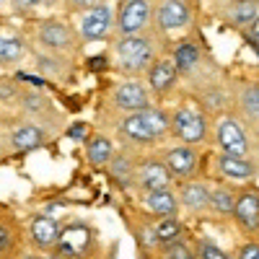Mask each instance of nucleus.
Listing matches in <instances>:
<instances>
[{"label": "nucleus", "instance_id": "nucleus-21", "mask_svg": "<svg viewBox=\"0 0 259 259\" xmlns=\"http://www.w3.org/2000/svg\"><path fill=\"white\" fill-rule=\"evenodd\" d=\"M202 60V50L197 41H192V39H184L179 41V45L174 47V65H177V70L189 75L192 70H197V65Z\"/></svg>", "mask_w": 259, "mask_h": 259}, {"label": "nucleus", "instance_id": "nucleus-43", "mask_svg": "<svg viewBox=\"0 0 259 259\" xmlns=\"http://www.w3.org/2000/svg\"><path fill=\"white\" fill-rule=\"evenodd\" d=\"M41 259H62V256H57V254H47V256H41Z\"/></svg>", "mask_w": 259, "mask_h": 259}, {"label": "nucleus", "instance_id": "nucleus-6", "mask_svg": "<svg viewBox=\"0 0 259 259\" xmlns=\"http://www.w3.org/2000/svg\"><path fill=\"white\" fill-rule=\"evenodd\" d=\"M163 163L168 168V174L174 179L189 182L194 174H197V166H200V156H197V148L192 145H174L163 153Z\"/></svg>", "mask_w": 259, "mask_h": 259}, {"label": "nucleus", "instance_id": "nucleus-44", "mask_svg": "<svg viewBox=\"0 0 259 259\" xmlns=\"http://www.w3.org/2000/svg\"><path fill=\"white\" fill-rule=\"evenodd\" d=\"M21 259H41V256H34V254H26V256H21Z\"/></svg>", "mask_w": 259, "mask_h": 259}, {"label": "nucleus", "instance_id": "nucleus-14", "mask_svg": "<svg viewBox=\"0 0 259 259\" xmlns=\"http://www.w3.org/2000/svg\"><path fill=\"white\" fill-rule=\"evenodd\" d=\"M189 6L184 3V0H163V3L158 6V26L163 31H177V29H184L189 24Z\"/></svg>", "mask_w": 259, "mask_h": 259}, {"label": "nucleus", "instance_id": "nucleus-42", "mask_svg": "<svg viewBox=\"0 0 259 259\" xmlns=\"http://www.w3.org/2000/svg\"><path fill=\"white\" fill-rule=\"evenodd\" d=\"M18 8H34V6H41L45 0H13Z\"/></svg>", "mask_w": 259, "mask_h": 259}, {"label": "nucleus", "instance_id": "nucleus-20", "mask_svg": "<svg viewBox=\"0 0 259 259\" xmlns=\"http://www.w3.org/2000/svg\"><path fill=\"white\" fill-rule=\"evenodd\" d=\"M109 177H112V182H114L117 187L130 189V187L138 184V168H135L133 161H130V156L114 153L112 161H109Z\"/></svg>", "mask_w": 259, "mask_h": 259}, {"label": "nucleus", "instance_id": "nucleus-5", "mask_svg": "<svg viewBox=\"0 0 259 259\" xmlns=\"http://www.w3.org/2000/svg\"><path fill=\"white\" fill-rule=\"evenodd\" d=\"M60 236H62V223L55 218V215L39 212V215L31 218V223H29V241H31L34 249H39V251H55Z\"/></svg>", "mask_w": 259, "mask_h": 259}, {"label": "nucleus", "instance_id": "nucleus-23", "mask_svg": "<svg viewBox=\"0 0 259 259\" xmlns=\"http://www.w3.org/2000/svg\"><path fill=\"white\" fill-rule=\"evenodd\" d=\"M114 156V145L106 135H94L85 140V158H89L91 166H109Z\"/></svg>", "mask_w": 259, "mask_h": 259}, {"label": "nucleus", "instance_id": "nucleus-28", "mask_svg": "<svg viewBox=\"0 0 259 259\" xmlns=\"http://www.w3.org/2000/svg\"><path fill=\"white\" fill-rule=\"evenodd\" d=\"M135 241H138V246H140L145 254L161 249L158 236H156V223H140V226H135Z\"/></svg>", "mask_w": 259, "mask_h": 259}, {"label": "nucleus", "instance_id": "nucleus-17", "mask_svg": "<svg viewBox=\"0 0 259 259\" xmlns=\"http://www.w3.org/2000/svg\"><path fill=\"white\" fill-rule=\"evenodd\" d=\"M179 202H182V207L189 210L192 215L207 210V205H210V187H207L205 182H197V179L184 182L182 189H179Z\"/></svg>", "mask_w": 259, "mask_h": 259}, {"label": "nucleus", "instance_id": "nucleus-13", "mask_svg": "<svg viewBox=\"0 0 259 259\" xmlns=\"http://www.w3.org/2000/svg\"><path fill=\"white\" fill-rule=\"evenodd\" d=\"M47 140V127L45 124H36V122H29V124H21L16 127L13 133L8 135V143L16 153H26V150H36L41 148Z\"/></svg>", "mask_w": 259, "mask_h": 259}, {"label": "nucleus", "instance_id": "nucleus-29", "mask_svg": "<svg viewBox=\"0 0 259 259\" xmlns=\"http://www.w3.org/2000/svg\"><path fill=\"white\" fill-rule=\"evenodd\" d=\"M158 259H197V251H192L189 244H184V241H177V244L161 246Z\"/></svg>", "mask_w": 259, "mask_h": 259}, {"label": "nucleus", "instance_id": "nucleus-3", "mask_svg": "<svg viewBox=\"0 0 259 259\" xmlns=\"http://www.w3.org/2000/svg\"><path fill=\"white\" fill-rule=\"evenodd\" d=\"M117 57L122 70L127 73H140L153 65V45L145 36H122L117 41Z\"/></svg>", "mask_w": 259, "mask_h": 259}, {"label": "nucleus", "instance_id": "nucleus-32", "mask_svg": "<svg viewBox=\"0 0 259 259\" xmlns=\"http://www.w3.org/2000/svg\"><path fill=\"white\" fill-rule=\"evenodd\" d=\"M60 70H62V65H60V60L57 57H39V73H45V75H60Z\"/></svg>", "mask_w": 259, "mask_h": 259}, {"label": "nucleus", "instance_id": "nucleus-37", "mask_svg": "<svg viewBox=\"0 0 259 259\" xmlns=\"http://www.w3.org/2000/svg\"><path fill=\"white\" fill-rule=\"evenodd\" d=\"M205 99H207V106H210V109H221V106L226 104L223 89H210V91L205 94Z\"/></svg>", "mask_w": 259, "mask_h": 259}, {"label": "nucleus", "instance_id": "nucleus-16", "mask_svg": "<svg viewBox=\"0 0 259 259\" xmlns=\"http://www.w3.org/2000/svg\"><path fill=\"white\" fill-rule=\"evenodd\" d=\"M39 41L41 47L50 50V52H57V50H68L73 45V31L68 24L62 21H45L39 26Z\"/></svg>", "mask_w": 259, "mask_h": 259}, {"label": "nucleus", "instance_id": "nucleus-12", "mask_svg": "<svg viewBox=\"0 0 259 259\" xmlns=\"http://www.w3.org/2000/svg\"><path fill=\"white\" fill-rule=\"evenodd\" d=\"M143 205L150 215H158V218H171V215H179V194L166 187V189H153V192H145Z\"/></svg>", "mask_w": 259, "mask_h": 259}, {"label": "nucleus", "instance_id": "nucleus-25", "mask_svg": "<svg viewBox=\"0 0 259 259\" xmlns=\"http://www.w3.org/2000/svg\"><path fill=\"white\" fill-rule=\"evenodd\" d=\"M182 233H184V226L179 221V215H171V218H158L156 221V236H158V244L161 246L182 241Z\"/></svg>", "mask_w": 259, "mask_h": 259}, {"label": "nucleus", "instance_id": "nucleus-9", "mask_svg": "<svg viewBox=\"0 0 259 259\" xmlns=\"http://www.w3.org/2000/svg\"><path fill=\"white\" fill-rule=\"evenodd\" d=\"M109 29H112V6H106V3L91 8L80 18V39L83 41H99L109 34Z\"/></svg>", "mask_w": 259, "mask_h": 259}, {"label": "nucleus", "instance_id": "nucleus-19", "mask_svg": "<svg viewBox=\"0 0 259 259\" xmlns=\"http://www.w3.org/2000/svg\"><path fill=\"white\" fill-rule=\"evenodd\" d=\"M177 75L179 70H177L174 60H158L148 68V89L153 94H166L177 83Z\"/></svg>", "mask_w": 259, "mask_h": 259}, {"label": "nucleus", "instance_id": "nucleus-39", "mask_svg": "<svg viewBox=\"0 0 259 259\" xmlns=\"http://www.w3.org/2000/svg\"><path fill=\"white\" fill-rule=\"evenodd\" d=\"M73 6H78V8H96V6H101L104 0H70Z\"/></svg>", "mask_w": 259, "mask_h": 259}, {"label": "nucleus", "instance_id": "nucleus-4", "mask_svg": "<svg viewBox=\"0 0 259 259\" xmlns=\"http://www.w3.org/2000/svg\"><path fill=\"white\" fill-rule=\"evenodd\" d=\"M215 138H218V145L223 153L249 158V135H246V127L239 119L223 117L218 122V127H215Z\"/></svg>", "mask_w": 259, "mask_h": 259}, {"label": "nucleus", "instance_id": "nucleus-24", "mask_svg": "<svg viewBox=\"0 0 259 259\" xmlns=\"http://www.w3.org/2000/svg\"><path fill=\"white\" fill-rule=\"evenodd\" d=\"M226 16L233 26H249L254 18H259V0H233L226 8Z\"/></svg>", "mask_w": 259, "mask_h": 259}, {"label": "nucleus", "instance_id": "nucleus-7", "mask_svg": "<svg viewBox=\"0 0 259 259\" xmlns=\"http://www.w3.org/2000/svg\"><path fill=\"white\" fill-rule=\"evenodd\" d=\"M233 221L244 233L256 236L259 233V189L249 187L244 192H236V207Z\"/></svg>", "mask_w": 259, "mask_h": 259}, {"label": "nucleus", "instance_id": "nucleus-41", "mask_svg": "<svg viewBox=\"0 0 259 259\" xmlns=\"http://www.w3.org/2000/svg\"><path fill=\"white\" fill-rule=\"evenodd\" d=\"M89 68H91V70H104V68H106V60H104L101 55H99V57H91V60H89Z\"/></svg>", "mask_w": 259, "mask_h": 259}, {"label": "nucleus", "instance_id": "nucleus-38", "mask_svg": "<svg viewBox=\"0 0 259 259\" xmlns=\"http://www.w3.org/2000/svg\"><path fill=\"white\" fill-rule=\"evenodd\" d=\"M244 36L251 41V45H254V50L259 52V18H254L251 21V24L246 26V31H244Z\"/></svg>", "mask_w": 259, "mask_h": 259}, {"label": "nucleus", "instance_id": "nucleus-26", "mask_svg": "<svg viewBox=\"0 0 259 259\" xmlns=\"http://www.w3.org/2000/svg\"><path fill=\"white\" fill-rule=\"evenodd\" d=\"M236 207V192L231 187H215L210 189V205L207 210L218 212V215H233Z\"/></svg>", "mask_w": 259, "mask_h": 259}, {"label": "nucleus", "instance_id": "nucleus-22", "mask_svg": "<svg viewBox=\"0 0 259 259\" xmlns=\"http://www.w3.org/2000/svg\"><path fill=\"white\" fill-rule=\"evenodd\" d=\"M18 104H21V109H24V114H29V117H34V119H50V117H60V114H57V109L50 104V99H45V96L36 94V91L21 94Z\"/></svg>", "mask_w": 259, "mask_h": 259}, {"label": "nucleus", "instance_id": "nucleus-2", "mask_svg": "<svg viewBox=\"0 0 259 259\" xmlns=\"http://www.w3.org/2000/svg\"><path fill=\"white\" fill-rule=\"evenodd\" d=\"M94 249V228L83 221H73L62 228V236L55 246V254L62 259H85Z\"/></svg>", "mask_w": 259, "mask_h": 259}, {"label": "nucleus", "instance_id": "nucleus-18", "mask_svg": "<svg viewBox=\"0 0 259 259\" xmlns=\"http://www.w3.org/2000/svg\"><path fill=\"white\" fill-rule=\"evenodd\" d=\"M122 135L135 145H150V143L158 140L143 112H133V114H127L122 119Z\"/></svg>", "mask_w": 259, "mask_h": 259}, {"label": "nucleus", "instance_id": "nucleus-1", "mask_svg": "<svg viewBox=\"0 0 259 259\" xmlns=\"http://www.w3.org/2000/svg\"><path fill=\"white\" fill-rule=\"evenodd\" d=\"M171 133L182 145H192L197 148L207 140V119L205 114H200L197 109L182 106L171 114Z\"/></svg>", "mask_w": 259, "mask_h": 259}, {"label": "nucleus", "instance_id": "nucleus-45", "mask_svg": "<svg viewBox=\"0 0 259 259\" xmlns=\"http://www.w3.org/2000/svg\"><path fill=\"white\" fill-rule=\"evenodd\" d=\"M0 158H3V138H0Z\"/></svg>", "mask_w": 259, "mask_h": 259}, {"label": "nucleus", "instance_id": "nucleus-11", "mask_svg": "<svg viewBox=\"0 0 259 259\" xmlns=\"http://www.w3.org/2000/svg\"><path fill=\"white\" fill-rule=\"evenodd\" d=\"M114 104L124 112H145L150 109V99L145 85L138 80H124L114 89Z\"/></svg>", "mask_w": 259, "mask_h": 259}, {"label": "nucleus", "instance_id": "nucleus-40", "mask_svg": "<svg viewBox=\"0 0 259 259\" xmlns=\"http://www.w3.org/2000/svg\"><path fill=\"white\" fill-rule=\"evenodd\" d=\"M16 78H18V80H29V83H34V85H45V80H41L39 75H29V73H16Z\"/></svg>", "mask_w": 259, "mask_h": 259}, {"label": "nucleus", "instance_id": "nucleus-30", "mask_svg": "<svg viewBox=\"0 0 259 259\" xmlns=\"http://www.w3.org/2000/svg\"><path fill=\"white\" fill-rule=\"evenodd\" d=\"M197 259H236V256H231L226 249H221L215 241H210V239H200V244H197Z\"/></svg>", "mask_w": 259, "mask_h": 259}, {"label": "nucleus", "instance_id": "nucleus-15", "mask_svg": "<svg viewBox=\"0 0 259 259\" xmlns=\"http://www.w3.org/2000/svg\"><path fill=\"white\" fill-rule=\"evenodd\" d=\"M218 171L231 179V182H251L256 177V163L251 158H241V156H228V153H221L218 156Z\"/></svg>", "mask_w": 259, "mask_h": 259}, {"label": "nucleus", "instance_id": "nucleus-36", "mask_svg": "<svg viewBox=\"0 0 259 259\" xmlns=\"http://www.w3.org/2000/svg\"><path fill=\"white\" fill-rule=\"evenodd\" d=\"M236 259H259V244L256 241H246L236 251Z\"/></svg>", "mask_w": 259, "mask_h": 259}, {"label": "nucleus", "instance_id": "nucleus-8", "mask_svg": "<svg viewBox=\"0 0 259 259\" xmlns=\"http://www.w3.org/2000/svg\"><path fill=\"white\" fill-rule=\"evenodd\" d=\"M150 21V3L148 0H124L117 18L119 36H138Z\"/></svg>", "mask_w": 259, "mask_h": 259}, {"label": "nucleus", "instance_id": "nucleus-31", "mask_svg": "<svg viewBox=\"0 0 259 259\" xmlns=\"http://www.w3.org/2000/svg\"><path fill=\"white\" fill-rule=\"evenodd\" d=\"M241 106L249 119H259V85H249L241 94Z\"/></svg>", "mask_w": 259, "mask_h": 259}, {"label": "nucleus", "instance_id": "nucleus-10", "mask_svg": "<svg viewBox=\"0 0 259 259\" xmlns=\"http://www.w3.org/2000/svg\"><path fill=\"white\" fill-rule=\"evenodd\" d=\"M171 179H174V177L168 174L163 158H145L138 166V187L143 192L166 189V187H171Z\"/></svg>", "mask_w": 259, "mask_h": 259}, {"label": "nucleus", "instance_id": "nucleus-34", "mask_svg": "<svg viewBox=\"0 0 259 259\" xmlns=\"http://www.w3.org/2000/svg\"><path fill=\"white\" fill-rule=\"evenodd\" d=\"M85 135H89V124H85V122H73V124L68 127V138H70L73 143H83Z\"/></svg>", "mask_w": 259, "mask_h": 259}, {"label": "nucleus", "instance_id": "nucleus-33", "mask_svg": "<svg viewBox=\"0 0 259 259\" xmlns=\"http://www.w3.org/2000/svg\"><path fill=\"white\" fill-rule=\"evenodd\" d=\"M13 99H21V91L16 89L13 83L0 80V104H8V101H13Z\"/></svg>", "mask_w": 259, "mask_h": 259}, {"label": "nucleus", "instance_id": "nucleus-27", "mask_svg": "<svg viewBox=\"0 0 259 259\" xmlns=\"http://www.w3.org/2000/svg\"><path fill=\"white\" fill-rule=\"evenodd\" d=\"M26 47L18 36H0V65H16L24 60Z\"/></svg>", "mask_w": 259, "mask_h": 259}, {"label": "nucleus", "instance_id": "nucleus-35", "mask_svg": "<svg viewBox=\"0 0 259 259\" xmlns=\"http://www.w3.org/2000/svg\"><path fill=\"white\" fill-rule=\"evenodd\" d=\"M13 244H16V239H13V231H11L8 226L0 223V254H8V251L13 249Z\"/></svg>", "mask_w": 259, "mask_h": 259}]
</instances>
